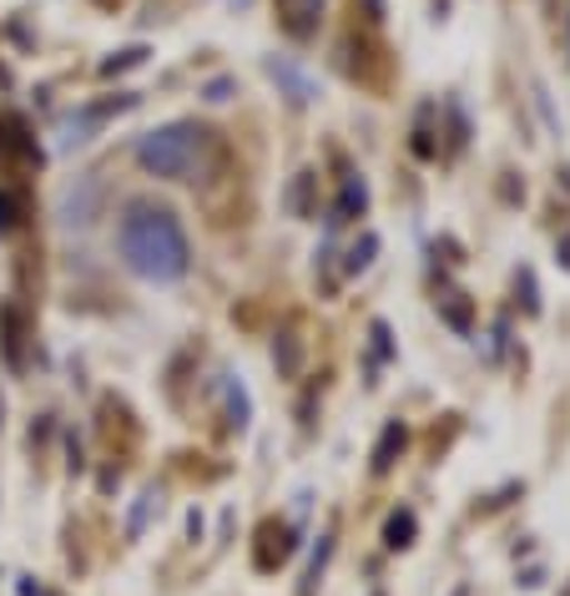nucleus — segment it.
Masks as SVG:
<instances>
[{
  "instance_id": "obj_1",
  "label": "nucleus",
  "mask_w": 570,
  "mask_h": 596,
  "mask_svg": "<svg viewBox=\"0 0 570 596\" xmlns=\"http://www.w3.org/2000/svg\"><path fill=\"white\" fill-rule=\"evenodd\" d=\"M117 244H121L127 268H132L137 278H147V284H177V278L192 268V248H187V232H182V222H177V212L157 208V202H147V198L127 202Z\"/></svg>"
},
{
  "instance_id": "obj_12",
  "label": "nucleus",
  "mask_w": 570,
  "mask_h": 596,
  "mask_svg": "<svg viewBox=\"0 0 570 596\" xmlns=\"http://www.w3.org/2000/svg\"><path fill=\"white\" fill-rule=\"evenodd\" d=\"M313 188H319V177L313 172L293 177V188H288V208H293V218H308V212H313Z\"/></svg>"
},
{
  "instance_id": "obj_5",
  "label": "nucleus",
  "mask_w": 570,
  "mask_h": 596,
  "mask_svg": "<svg viewBox=\"0 0 570 596\" xmlns=\"http://www.w3.org/2000/svg\"><path fill=\"white\" fill-rule=\"evenodd\" d=\"M268 77H273L278 87L288 91V101H293V107H303V101H313V87H308V77L293 67V61H288V56H268Z\"/></svg>"
},
{
  "instance_id": "obj_15",
  "label": "nucleus",
  "mask_w": 570,
  "mask_h": 596,
  "mask_svg": "<svg viewBox=\"0 0 570 596\" xmlns=\"http://www.w3.org/2000/svg\"><path fill=\"white\" fill-rule=\"evenodd\" d=\"M147 61V46H132V51H117L111 61H101V77H117V71H132Z\"/></svg>"
},
{
  "instance_id": "obj_13",
  "label": "nucleus",
  "mask_w": 570,
  "mask_h": 596,
  "mask_svg": "<svg viewBox=\"0 0 570 596\" xmlns=\"http://www.w3.org/2000/svg\"><path fill=\"white\" fill-rule=\"evenodd\" d=\"M273 359H278V369H283V375H298V369H303V344H298V334H278Z\"/></svg>"
},
{
  "instance_id": "obj_4",
  "label": "nucleus",
  "mask_w": 570,
  "mask_h": 596,
  "mask_svg": "<svg viewBox=\"0 0 570 596\" xmlns=\"http://www.w3.org/2000/svg\"><path fill=\"white\" fill-rule=\"evenodd\" d=\"M278 21L293 41H313L323 21V0H278Z\"/></svg>"
},
{
  "instance_id": "obj_20",
  "label": "nucleus",
  "mask_w": 570,
  "mask_h": 596,
  "mask_svg": "<svg viewBox=\"0 0 570 596\" xmlns=\"http://www.w3.org/2000/svg\"><path fill=\"white\" fill-rule=\"evenodd\" d=\"M556 254H560V264L570 268V232H566V238H560V248H556Z\"/></svg>"
},
{
  "instance_id": "obj_11",
  "label": "nucleus",
  "mask_w": 570,
  "mask_h": 596,
  "mask_svg": "<svg viewBox=\"0 0 570 596\" xmlns=\"http://www.w3.org/2000/svg\"><path fill=\"white\" fill-rule=\"evenodd\" d=\"M329 556H333V536L323 530L319 546H313V562H308V572H303V586H298V596H313V586H319V576H323V566H329Z\"/></svg>"
},
{
  "instance_id": "obj_21",
  "label": "nucleus",
  "mask_w": 570,
  "mask_h": 596,
  "mask_svg": "<svg viewBox=\"0 0 570 596\" xmlns=\"http://www.w3.org/2000/svg\"><path fill=\"white\" fill-rule=\"evenodd\" d=\"M454 596H464V586H460V592H454Z\"/></svg>"
},
{
  "instance_id": "obj_17",
  "label": "nucleus",
  "mask_w": 570,
  "mask_h": 596,
  "mask_svg": "<svg viewBox=\"0 0 570 596\" xmlns=\"http://www.w3.org/2000/svg\"><path fill=\"white\" fill-rule=\"evenodd\" d=\"M16 222H21V198L0 188V232H16Z\"/></svg>"
},
{
  "instance_id": "obj_2",
  "label": "nucleus",
  "mask_w": 570,
  "mask_h": 596,
  "mask_svg": "<svg viewBox=\"0 0 570 596\" xmlns=\"http://www.w3.org/2000/svg\"><path fill=\"white\" fill-rule=\"evenodd\" d=\"M212 152H218L212 132L198 122H167L137 142V162L152 177H167V182H198V177H208Z\"/></svg>"
},
{
  "instance_id": "obj_18",
  "label": "nucleus",
  "mask_w": 570,
  "mask_h": 596,
  "mask_svg": "<svg viewBox=\"0 0 570 596\" xmlns=\"http://www.w3.org/2000/svg\"><path fill=\"white\" fill-rule=\"evenodd\" d=\"M373 354H379V359H389V354H394V344H389V324L384 319H373Z\"/></svg>"
},
{
  "instance_id": "obj_19",
  "label": "nucleus",
  "mask_w": 570,
  "mask_h": 596,
  "mask_svg": "<svg viewBox=\"0 0 570 596\" xmlns=\"http://www.w3.org/2000/svg\"><path fill=\"white\" fill-rule=\"evenodd\" d=\"M228 91H232V81H212L208 97H212V101H228Z\"/></svg>"
},
{
  "instance_id": "obj_16",
  "label": "nucleus",
  "mask_w": 570,
  "mask_h": 596,
  "mask_svg": "<svg viewBox=\"0 0 570 596\" xmlns=\"http://www.w3.org/2000/svg\"><path fill=\"white\" fill-rule=\"evenodd\" d=\"M228 425L248 430V395H242V385H228Z\"/></svg>"
},
{
  "instance_id": "obj_6",
  "label": "nucleus",
  "mask_w": 570,
  "mask_h": 596,
  "mask_svg": "<svg viewBox=\"0 0 570 596\" xmlns=\"http://www.w3.org/2000/svg\"><path fill=\"white\" fill-rule=\"evenodd\" d=\"M404 445H409V430L399 420H389L384 435H379V445H373V475H389V470H394V460L404 455Z\"/></svg>"
},
{
  "instance_id": "obj_7",
  "label": "nucleus",
  "mask_w": 570,
  "mask_h": 596,
  "mask_svg": "<svg viewBox=\"0 0 570 596\" xmlns=\"http://www.w3.org/2000/svg\"><path fill=\"white\" fill-rule=\"evenodd\" d=\"M369 208V182H363V177H343V192H339V208H333V228H339V222H349V218H359V212Z\"/></svg>"
},
{
  "instance_id": "obj_10",
  "label": "nucleus",
  "mask_w": 570,
  "mask_h": 596,
  "mask_svg": "<svg viewBox=\"0 0 570 596\" xmlns=\"http://www.w3.org/2000/svg\"><path fill=\"white\" fill-rule=\"evenodd\" d=\"M439 314H444V319H450V329H460V334L474 329V309H470V298H464V294H444V298H439Z\"/></svg>"
},
{
  "instance_id": "obj_3",
  "label": "nucleus",
  "mask_w": 570,
  "mask_h": 596,
  "mask_svg": "<svg viewBox=\"0 0 570 596\" xmlns=\"http://www.w3.org/2000/svg\"><path fill=\"white\" fill-rule=\"evenodd\" d=\"M288 556H293V526H283V520H263V526H258V552H252L258 572H278Z\"/></svg>"
},
{
  "instance_id": "obj_8",
  "label": "nucleus",
  "mask_w": 570,
  "mask_h": 596,
  "mask_svg": "<svg viewBox=\"0 0 570 596\" xmlns=\"http://www.w3.org/2000/svg\"><path fill=\"white\" fill-rule=\"evenodd\" d=\"M414 530H419V520H414V510H394V516L384 520V546L389 552H404V546H414Z\"/></svg>"
},
{
  "instance_id": "obj_9",
  "label": "nucleus",
  "mask_w": 570,
  "mask_h": 596,
  "mask_svg": "<svg viewBox=\"0 0 570 596\" xmlns=\"http://www.w3.org/2000/svg\"><path fill=\"white\" fill-rule=\"evenodd\" d=\"M0 324H6V359H11V369H21V339H26V319L16 304H6L0 309Z\"/></svg>"
},
{
  "instance_id": "obj_14",
  "label": "nucleus",
  "mask_w": 570,
  "mask_h": 596,
  "mask_svg": "<svg viewBox=\"0 0 570 596\" xmlns=\"http://www.w3.org/2000/svg\"><path fill=\"white\" fill-rule=\"evenodd\" d=\"M373 254H379V238H373V232H363V238H359V244H353L349 248V258H343V274H363V268H369L373 264Z\"/></svg>"
}]
</instances>
